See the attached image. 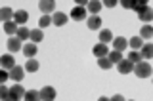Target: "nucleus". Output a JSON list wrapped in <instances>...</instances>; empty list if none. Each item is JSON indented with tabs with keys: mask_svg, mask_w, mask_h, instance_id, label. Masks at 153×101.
I'll use <instances>...</instances> for the list:
<instances>
[{
	"mask_svg": "<svg viewBox=\"0 0 153 101\" xmlns=\"http://www.w3.org/2000/svg\"><path fill=\"white\" fill-rule=\"evenodd\" d=\"M134 74H136L138 78H149L151 76V65L147 63V61H142V63L134 65Z\"/></svg>",
	"mask_w": 153,
	"mask_h": 101,
	"instance_id": "obj_1",
	"label": "nucleus"
},
{
	"mask_svg": "<svg viewBox=\"0 0 153 101\" xmlns=\"http://www.w3.org/2000/svg\"><path fill=\"white\" fill-rule=\"evenodd\" d=\"M25 94H27V90L23 88V86H10V99L12 101H23V97H25Z\"/></svg>",
	"mask_w": 153,
	"mask_h": 101,
	"instance_id": "obj_2",
	"label": "nucleus"
},
{
	"mask_svg": "<svg viewBox=\"0 0 153 101\" xmlns=\"http://www.w3.org/2000/svg\"><path fill=\"white\" fill-rule=\"evenodd\" d=\"M56 95H57V92H56L54 86H42V90H40V97H42V101H54Z\"/></svg>",
	"mask_w": 153,
	"mask_h": 101,
	"instance_id": "obj_3",
	"label": "nucleus"
},
{
	"mask_svg": "<svg viewBox=\"0 0 153 101\" xmlns=\"http://www.w3.org/2000/svg\"><path fill=\"white\" fill-rule=\"evenodd\" d=\"M86 15H88V10L82 6H75L71 10V19H75V21H82V19H86Z\"/></svg>",
	"mask_w": 153,
	"mask_h": 101,
	"instance_id": "obj_4",
	"label": "nucleus"
},
{
	"mask_svg": "<svg viewBox=\"0 0 153 101\" xmlns=\"http://www.w3.org/2000/svg\"><path fill=\"white\" fill-rule=\"evenodd\" d=\"M23 76H25V67H17V65H16L12 71H10V78H12L16 84L21 82V80H23Z\"/></svg>",
	"mask_w": 153,
	"mask_h": 101,
	"instance_id": "obj_5",
	"label": "nucleus"
},
{
	"mask_svg": "<svg viewBox=\"0 0 153 101\" xmlns=\"http://www.w3.org/2000/svg\"><path fill=\"white\" fill-rule=\"evenodd\" d=\"M38 10H40L44 15H48V13H52L56 10V2L54 0H40V2H38Z\"/></svg>",
	"mask_w": 153,
	"mask_h": 101,
	"instance_id": "obj_6",
	"label": "nucleus"
},
{
	"mask_svg": "<svg viewBox=\"0 0 153 101\" xmlns=\"http://www.w3.org/2000/svg\"><path fill=\"white\" fill-rule=\"evenodd\" d=\"M92 52H94V55L98 57V59H102V57H107L111 50L107 48V44H102V42H100V44H96V46H94V50H92Z\"/></svg>",
	"mask_w": 153,
	"mask_h": 101,
	"instance_id": "obj_7",
	"label": "nucleus"
},
{
	"mask_svg": "<svg viewBox=\"0 0 153 101\" xmlns=\"http://www.w3.org/2000/svg\"><path fill=\"white\" fill-rule=\"evenodd\" d=\"M117 69H119V73H121V74L134 73V63H132V61H128V59H123L121 63L117 65Z\"/></svg>",
	"mask_w": 153,
	"mask_h": 101,
	"instance_id": "obj_8",
	"label": "nucleus"
},
{
	"mask_svg": "<svg viewBox=\"0 0 153 101\" xmlns=\"http://www.w3.org/2000/svg\"><path fill=\"white\" fill-rule=\"evenodd\" d=\"M0 63H2L4 71H12L13 67H16V61H13V55H12V54L2 55V57H0Z\"/></svg>",
	"mask_w": 153,
	"mask_h": 101,
	"instance_id": "obj_9",
	"label": "nucleus"
},
{
	"mask_svg": "<svg viewBox=\"0 0 153 101\" xmlns=\"http://www.w3.org/2000/svg\"><path fill=\"white\" fill-rule=\"evenodd\" d=\"M86 25H88L90 31H98V29L102 27V17L100 15H90L86 19Z\"/></svg>",
	"mask_w": 153,
	"mask_h": 101,
	"instance_id": "obj_10",
	"label": "nucleus"
},
{
	"mask_svg": "<svg viewBox=\"0 0 153 101\" xmlns=\"http://www.w3.org/2000/svg\"><path fill=\"white\" fill-rule=\"evenodd\" d=\"M27 19H29V13L25 12V10H16V15H13V21L17 23L19 27H23L27 23Z\"/></svg>",
	"mask_w": 153,
	"mask_h": 101,
	"instance_id": "obj_11",
	"label": "nucleus"
},
{
	"mask_svg": "<svg viewBox=\"0 0 153 101\" xmlns=\"http://www.w3.org/2000/svg\"><path fill=\"white\" fill-rule=\"evenodd\" d=\"M113 50L115 52H124V48L128 46V40L126 38H123V36H117V38H113Z\"/></svg>",
	"mask_w": 153,
	"mask_h": 101,
	"instance_id": "obj_12",
	"label": "nucleus"
},
{
	"mask_svg": "<svg viewBox=\"0 0 153 101\" xmlns=\"http://www.w3.org/2000/svg\"><path fill=\"white\" fill-rule=\"evenodd\" d=\"M21 52L29 57V59H35V55H36V44H35V42H27V44L23 46Z\"/></svg>",
	"mask_w": 153,
	"mask_h": 101,
	"instance_id": "obj_13",
	"label": "nucleus"
},
{
	"mask_svg": "<svg viewBox=\"0 0 153 101\" xmlns=\"http://www.w3.org/2000/svg\"><path fill=\"white\" fill-rule=\"evenodd\" d=\"M8 50L12 52V54H13V52H19V50H23V46H21V40H19L17 36H12V38L8 40Z\"/></svg>",
	"mask_w": 153,
	"mask_h": 101,
	"instance_id": "obj_14",
	"label": "nucleus"
},
{
	"mask_svg": "<svg viewBox=\"0 0 153 101\" xmlns=\"http://www.w3.org/2000/svg\"><path fill=\"white\" fill-rule=\"evenodd\" d=\"M52 21H54L56 27H63L65 23H67V15H65L63 12H56L54 15H52Z\"/></svg>",
	"mask_w": 153,
	"mask_h": 101,
	"instance_id": "obj_15",
	"label": "nucleus"
},
{
	"mask_svg": "<svg viewBox=\"0 0 153 101\" xmlns=\"http://www.w3.org/2000/svg\"><path fill=\"white\" fill-rule=\"evenodd\" d=\"M143 44H146V42H143V38H140V36H132L130 40H128V46H130L132 50H136V52H140L143 48Z\"/></svg>",
	"mask_w": 153,
	"mask_h": 101,
	"instance_id": "obj_16",
	"label": "nucleus"
},
{
	"mask_svg": "<svg viewBox=\"0 0 153 101\" xmlns=\"http://www.w3.org/2000/svg\"><path fill=\"white\" fill-rule=\"evenodd\" d=\"M100 42H102V44L113 42V32L109 31V29H102V31H100Z\"/></svg>",
	"mask_w": 153,
	"mask_h": 101,
	"instance_id": "obj_17",
	"label": "nucleus"
},
{
	"mask_svg": "<svg viewBox=\"0 0 153 101\" xmlns=\"http://www.w3.org/2000/svg\"><path fill=\"white\" fill-rule=\"evenodd\" d=\"M140 38H143V40H149V38H153V25H142V29H140Z\"/></svg>",
	"mask_w": 153,
	"mask_h": 101,
	"instance_id": "obj_18",
	"label": "nucleus"
},
{
	"mask_svg": "<svg viewBox=\"0 0 153 101\" xmlns=\"http://www.w3.org/2000/svg\"><path fill=\"white\" fill-rule=\"evenodd\" d=\"M140 52H142L143 59H153V44H151V42H146Z\"/></svg>",
	"mask_w": 153,
	"mask_h": 101,
	"instance_id": "obj_19",
	"label": "nucleus"
},
{
	"mask_svg": "<svg viewBox=\"0 0 153 101\" xmlns=\"http://www.w3.org/2000/svg\"><path fill=\"white\" fill-rule=\"evenodd\" d=\"M17 31H19V25L16 21L4 23V32H6V35H17Z\"/></svg>",
	"mask_w": 153,
	"mask_h": 101,
	"instance_id": "obj_20",
	"label": "nucleus"
},
{
	"mask_svg": "<svg viewBox=\"0 0 153 101\" xmlns=\"http://www.w3.org/2000/svg\"><path fill=\"white\" fill-rule=\"evenodd\" d=\"M102 6H103L102 2H98V0H92V2L88 4V8H86V10H88V12L92 13V15H98V13L102 12Z\"/></svg>",
	"mask_w": 153,
	"mask_h": 101,
	"instance_id": "obj_21",
	"label": "nucleus"
},
{
	"mask_svg": "<svg viewBox=\"0 0 153 101\" xmlns=\"http://www.w3.org/2000/svg\"><path fill=\"white\" fill-rule=\"evenodd\" d=\"M40 40H44V32H42V29H31V42L38 44Z\"/></svg>",
	"mask_w": 153,
	"mask_h": 101,
	"instance_id": "obj_22",
	"label": "nucleus"
},
{
	"mask_svg": "<svg viewBox=\"0 0 153 101\" xmlns=\"http://www.w3.org/2000/svg\"><path fill=\"white\" fill-rule=\"evenodd\" d=\"M13 15H16V12H13L12 8H2V13H0V17H2V21H4V23L13 21Z\"/></svg>",
	"mask_w": 153,
	"mask_h": 101,
	"instance_id": "obj_23",
	"label": "nucleus"
},
{
	"mask_svg": "<svg viewBox=\"0 0 153 101\" xmlns=\"http://www.w3.org/2000/svg\"><path fill=\"white\" fill-rule=\"evenodd\" d=\"M23 101H42L40 92H36V90H27V94H25V97H23Z\"/></svg>",
	"mask_w": 153,
	"mask_h": 101,
	"instance_id": "obj_24",
	"label": "nucleus"
},
{
	"mask_svg": "<svg viewBox=\"0 0 153 101\" xmlns=\"http://www.w3.org/2000/svg\"><path fill=\"white\" fill-rule=\"evenodd\" d=\"M16 36H17L21 42H23V40H29V42H31V31H29L27 27H19V31H17Z\"/></svg>",
	"mask_w": 153,
	"mask_h": 101,
	"instance_id": "obj_25",
	"label": "nucleus"
},
{
	"mask_svg": "<svg viewBox=\"0 0 153 101\" xmlns=\"http://www.w3.org/2000/svg\"><path fill=\"white\" fill-rule=\"evenodd\" d=\"M128 61H132L134 65H138V63H142L143 61V57H142V52H136V50H132L130 54H128V57H126Z\"/></svg>",
	"mask_w": 153,
	"mask_h": 101,
	"instance_id": "obj_26",
	"label": "nucleus"
},
{
	"mask_svg": "<svg viewBox=\"0 0 153 101\" xmlns=\"http://www.w3.org/2000/svg\"><path fill=\"white\" fill-rule=\"evenodd\" d=\"M107 57L111 59V63H113V65H119V63L123 61V52H115V50H111Z\"/></svg>",
	"mask_w": 153,
	"mask_h": 101,
	"instance_id": "obj_27",
	"label": "nucleus"
},
{
	"mask_svg": "<svg viewBox=\"0 0 153 101\" xmlns=\"http://www.w3.org/2000/svg\"><path fill=\"white\" fill-rule=\"evenodd\" d=\"M38 61L36 59H27V63H25V71H29V73H36L38 71Z\"/></svg>",
	"mask_w": 153,
	"mask_h": 101,
	"instance_id": "obj_28",
	"label": "nucleus"
},
{
	"mask_svg": "<svg viewBox=\"0 0 153 101\" xmlns=\"http://www.w3.org/2000/svg\"><path fill=\"white\" fill-rule=\"evenodd\" d=\"M138 17L142 19V23H151V21H153V10H151V8L146 10V12H143L142 15H138Z\"/></svg>",
	"mask_w": 153,
	"mask_h": 101,
	"instance_id": "obj_29",
	"label": "nucleus"
},
{
	"mask_svg": "<svg viewBox=\"0 0 153 101\" xmlns=\"http://www.w3.org/2000/svg\"><path fill=\"white\" fill-rule=\"evenodd\" d=\"M48 25H54V21H52L50 15H42L40 21H38V29H46Z\"/></svg>",
	"mask_w": 153,
	"mask_h": 101,
	"instance_id": "obj_30",
	"label": "nucleus"
},
{
	"mask_svg": "<svg viewBox=\"0 0 153 101\" xmlns=\"http://www.w3.org/2000/svg\"><path fill=\"white\" fill-rule=\"evenodd\" d=\"M98 65H100V69H105V71L113 67V63H111L109 57H102V59H98Z\"/></svg>",
	"mask_w": 153,
	"mask_h": 101,
	"instance_id": "obj_31",
	"label": "nucleus"
},
{
	"mask_svg": "<svg viewBox=\"0 0 153 101\" xmlns=\"http://www.w3.org/2000/svg\"><path fill=\"white\" fill-rule=\"evenodd\" d=\"M146 10H149V6H147V2H143V0H142V2H136V8H134V12H136L138 15H142V13L146 12Z\"/></svg>",
	"mask_w": 153,
	"mask_h": 101,
	"instance_id": "obj_32",
	"label": "nucleus"
},
{
	"mask_svg": "<svg viewBox=\"0 0 153 101\" xmlns=\"http://www.w3.org/2000/svg\"><path fill=\"white\" fill-rule=\"evenodd\" d=\"M0 95H2V101L4 99H10V88H8V86H0Z\"/></svg>",
	"mask_w": 153,
	"mask_h": 101,
	"instance_id": "obj_33",
	"label": "nucleus"
},
{
	"mask_svg": "<svg viewBox=\"0 0 153 101\" xmlns=\"http://www.w3.org/2000/svg\"><path fill=\"white\" fill-rule=\"evenodd\" d=\"M121 6L123 8H136V2H132V0H123V2H121Z\"/></svg>",
	"mask_w": 153,
	"mask_h": 101,
	"instance_id": "obj_34",
	"label": "nucleus"
},
{
	"mask_svg": "<svg viewBox=\"0 0 153 101\" xmlns=\"http://www.w3.org/2000/svg\"><path fill=\"white\" fill-rule=\"evenodd\" d=\"M8 78H10V71H0V80H2V82H6Z\"/></svg>",
	"mask_w": 153,
	"mask_h": 101,
	"instance_id": "obj_35",
	"label": "nucleus"
},
{
	"mask_svg": "<svg viewBox=\"0 0 153 101\" xmlns=\"http://www.w3.org/2000/svg\"><path fill=\"white\" fill-rule=\"evenodd\" d=\"M117 0H105V2H103V6H107V8H115V6H117Z\"/></svg>",
	"mask_w": 153,
	"mask_h": 101,
	"instance_id": "obj_36",
	"label": "nucleus"
},
{
	"mask_svg": "<svg viewBox=\"0 0 153 101\" xmlns=\"http://www.w3.org/2000/svg\"><path fill=\"white\" fill-rule=\"evenodd\" d=\"M111 101H126V99L123 97V94H115L113 97H111Z\"/></svg>",
	"mask_w": 153,
	"mask_h": 101,
	"instance_id": "obj_37",
	"label": "nucleus"
},
{
	"mask_svg": "<svg viewBox=\"0 0 153 101\" xmlns=\"http://www.w3.org/2000/svg\"><path fill=\"white\" fill-rule=\"evenodd\" d=\"M98 101H111V97H105V95H102V97H100Z\"/></svg>",
	"mask_w": 153,
	"mask_h": 101,
	"instance_id": "obj_38",
	"label": "nucleus"
},
{
	"mask_svg": "<svg viewBox=\"0 0 153 101\" xmlns=\"http://www.w3.org/2000/svg\"><path fill=\"white\" fill-rule=\"evenodd\" d=\"M130 101H136V99H130Z\"/></svg>",
	"mask_w": 153,
	"mask_h": 101,
	"instance_id": "obj_39",
	"label": "nucleus"
}]
</instances>
